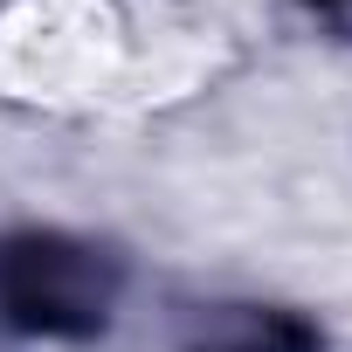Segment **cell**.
<instances>
[{
	"mask_svg": "<svg viewBox=\"0 0 352 352\" xmlns=\"http://www.w3.org/2000/svg\"><path fill=\"white\" fill-rule=\"evenodd\" d=\"M118 304V263L69 235H14L0 242V318L35 338L104 331Z\"/></svg>",
	"mask_w": 352,
	"mask_h": 352,
	"instance_id": "obj_1",
	"label": "cell"
},
{
	"mask_svg": "<svg viewBox=\"0 0 352 352\" xmlns=\"http://www.w3.org/2000/svg\"><path fill=\"white\" fill-rule=\"evenodd\" d=\"M201 352H311V338L276 311H228L201 331Z\"/></svg>",
	"mask_w": 352,
	"mask_h": 352,
	"instance_id": "obj_2",
	"label": "cell"
}]
</instances>
